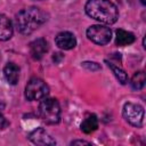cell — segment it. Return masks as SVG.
I'll return each mask as SVG.
<instances>
[{
    "mask_svg": "<svg viewBox=\"0 0 146 146\" xmlns=\"http://www.w3.org/2000/svg\"><path fill=\"white\" fill-rule=\"evenodd\" d=\"M47 21V14L38 7H29L22 9L15 18V24L19 33L31 34L36 29H39Z\"/></svg>",
    "mask_w": 146,
    "mask_h": 146,
    "instance_id": "1",
    "label": "cell"
},
{
    "mask_svg": "<svg viewBox=\"0 0 146 146\" xmlns=\"http://www.w3.org/2000/svg\"><path fill=\"white\" fill-rule=\"evenodd\" d=\"M84 10L89 17L104 24H114L119 18V10L110 0H88Z\"/></svg>",
    "mask_w": 146,
    "mask_h": 146,
    "instance_id": "2",
    "label": "cell"
},
{
    "mask_svg": "<svg viewBox=\"0 0 146 146\" xmlns=\"http://www.w3.org/2000/svg\"><path fill=\"white\" fill-rule=\"evenodd\" d=\"M38 114L47 124H56L60 120V106L55 98H42L39 104Z\"/></svg>",
    "mask_w": 146,
    "mask_h": 146,
    "instance_id": "3",
    "label": "cell"
},
{
    "mask_svg": "<svg viewBox=\"0 0 146 146\" xmlns=\"http://www.w3.org/2000/svg\"><path fill=\"white\" fill-rule=\"evenodd\" d=\"M48 94H49L48 84L39 78H32L26 83L25 97L27 100H39L44 98Z\"/></svg>",
    "mask_w": 146,
    "mask_h": 146,
    "instance_id": "4",
    "label": "cell"
},
{
    "mask_svg": "<svg viewBox=\"0 0 146 146\" xmlns=\"http://www.w3.org/2000/svg\"><path fill=\"white\" fill-rule=\"evenodd\" d=\"M123 117L128 123H130L133 127L140 128L144 123V107L139 104H133V103H125L122 110Z\"/></svg>",
    "mask_w": 146,
    "mask_h": 146,
    "instance_id": "5",
    "label": "cell"
},
{
    "mask_svg": "<svg viewBox=\"0 0 146 146\" xmlns=\"http://www.w3.org/2000/svg\"><path fill=\"white\" fill-rule=\"evenodd\" d=\"M87 36L94 43L104 46L107 44L112 39V31L105 25H91L87 30Z\"/></svg>",
    "mask_w": 146,
    "mask_h": 146,
    "instance_id": "6",
    "label": "cell"
},
{
    "mask_svg": "<svg viewBox=\"0 0 146 146\" xmlns=\"http://www.w3.org/2000/svg\"><path fill=\"white\" fill-rule=\"evenodd\" d=\"M29 139L35 145H56L55 139H52L43 128H36L33 130L29 135Z\"/></svg>",
    "mask_w": 146,
    "mask_h": 146,
    "instance_id": "7",
    "label": "cell"
},
{
    "mask_svg": "<svg viewBox=\"0 0 146 146\" xmlns=\"http://www.w3.org/2000/svg\"><path fill=\"white\" fill-rule=\"evenodd\" d=\"M55 43L58 48L63 50H70L76 46V39L71 32H60L56 35Z\"/></svg>",
    "mask_w": 146,
    "mask_h": 146,
    "instance_id": "8",
    "label": "cell"
},
{
    "mask_svg": "<svg viewBox=\"0 0 146 146\" xmlns=\"http://www.w3.org/2000/svg\"><path fill=\"white\" fill-rule=\"evenodd\" d=\"M47 51H48V42L43 38L35 39L30 43V55L35 60L41 59Z\"/></svg>",
    "mask_w": 146,
    "mask_h": 146,
    "instance_id": "9",
    "label": "cell"
},
{
    "mask_svg": "<svg viewBox=\"0 0 146 146\" xmlns=\"http://www.w3.org/2000/svg\"><path fill=\"white\" fill-rule=\"evenodd\" d=\"M3 75H5V78L9 84L15 86L18 82L19 67L15 63H8L3 68Z\"/></svg>",
    "mask_w": 146,
    "mask_h": 146,
    "instance_id": "10",
    "label": "cell"
},
{
    "mask_svg": "<svg viewBox=\"0 0 146 146\" xmlns=\"http://www.w3.org/2000/svg\"><path fill=\"white\" fill-rule=\"evenodd\" d=\"M13 35V23L6 15H0V41L9 40Z\"/></svg>",
    "mask_w": 146,
    "mask_h": 146,
    "instance_id": "11",
    "label": "cell"
},
{
    "mask_svg": "<svg viewBox=\"0 0 146 146\" xmlns=\"http://www.w3.org/2000/svg\"><path fill=\"white\" fill-rule=\"evenodd\" d=\"M135 41V35L131 32H128L122 29H117L115 32V44L116 46H127L131 44Z\"/></svg>",
    "mask_w": 146,
    "mask_h": 146,
    "instance_id": "12",
    "label": "cell"
},
{
    "mask_svg": "<svg viewBox=\"0 0 146 146\" xmlns=\"http://www.w3.org/2000/svg\"><path fill=\"white\" fill-rule=\"evenodd\" d=\"M98 128V119L95 114L88 115L81 123V130L84 133H91Z\"/></svg>",
    "mask_w": 146,
    "mask_h": 146,
    "instance_id": "13",
    "label": "cell"
},
{
    "mask_svg": "<svg viewBox=\"0 0 146 146\" xmlns=\"http://www.w3.org/2000/svg\"><path fill=\"white\" fill-rule=\"evenodd\" d=\"M105 63H106V64L108 65V67L112 70V72L114 73L115 78L117 79V81H119L121 84H125V83L128 82V75H127V73H125L121 67H119V66H116V65H114L113 63L107 62V60H105Z\"/></svg>",
    "mask_w": 146,
    "mask_h": 146,
    "instance_id": "14",
    "label": "cell"
},
{
    "mask_svg": "<svg viewBox=\"0 0 146 146\" xmlns=\"http://www.w3.org/2000/svg\"><path fill=\"white\" fill-rule=\"evenodd\" d=\"M145 73L143 71H138L133 74L132 79H131V88L135 90H140L144 86H145Z\"/></svg>",
    "mask_w": 146,
    "mask_h": 146,
    "instance_id": "15",
    "label": "cell"
},
{
    "mask_svg": "<svg viewBox=\"0 0 146 146\" xmlns=\"http://www.w3.org/2000/svg\"><path fill=\"white\" fill-rule=\"evenodd\" d=\"M82 66L89 71H98L100 70V65L95 63V62H83L82 63Z\"/></svg>",
    "mask_w": 146,
    "mask_h": 146,
    "instance_id": "16",
    "label": "cell"
},
{
    "mask_svg": "<svg viewBox=\"0 0 146 146\" xmlns=\"http://www.w3.org/2000/svg\"><path fill=\"white\" fill-rule=\"evenodd\" d=\"M9 125V122H8V120L0 113V130H3L5 128H7Z\"/></svg>",
    "mask_w": 146,
    "mask_h": 146,
    "instance_id": "17",
    "label": "cell"
},
{
    "mask_svg": "<svg viewBox=\"0 0 146 146\" xmlns=\"http://www.w3.org/2000/svg\"><path fill=\"white\" fill-rule=\"evenodd\" d=\"M60 59H63V55H62L60 52H56V54H54V56H52V60H54L55 63H59Z\"/></svg>",
    "mask_w": 146,
    "mask_h": 146,
    "instance_id": "18",
    "label": "cell"
},
{
    "mask_svg": "<svg viewBox=\"0 0 146 146\" xmlns=\"http://www.w3.org/2000/svg\"><path fill=\"white\" fill-rule=\"evenodd\" d=\"M71 145H90V143L86 140H74L71 143Z\"/></svg>",
    "mask_w": 146,
    "mask_h": 146,
    "instance_id": "19",
    "label": "cell"
},
{
    "mask_svg": "<svg viewBox=\"0 0 146 146\" xmlns=\"http://www.w3.org/2000/svg\"><path fill=\"white\" fill-rule=\"evenodd\" d=\"M140 2H141V5H144V6L146 5V0H140Z\"/></svg>",
    "mask_w": 146,
    "mask_h": 146,
    "instance_id": "20",
    "label": "cell"
},
{
    "mask_svg": "<svg viewBox=\"0 0 146 146\" xmlns=\"http://www.w3.org/2000/svg\"><path fill=\"white\" fill-rule=\"evenodd\" d=\"M39 1H41V0H39Z\"/></svg>",
    "mask_w": 146,
    "mask_h": 146,
    "instance_id": "21",
    "label": "cell"
}]
</instances>
